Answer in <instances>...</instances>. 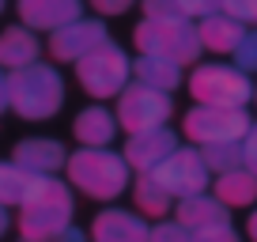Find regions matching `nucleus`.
<instances>
[{
    "mask_svg": "<svg viewBox=\"0 0 257 242\" xmlns=\"http://www.w3.org/2000/svg\"><path fill=\"white\" fill-rule=\"evenodd\" d=\"M72 227V193L57 178H42L19 204V238L23 242H57Z\"/></svg>",
    "mask_w": 257,
    "mask_h": 242,
    "instance_id": "f257e3e1",
    "label": "nucleus"
},
{
    "mask_svg": "<svg viewBox=\"0 0 257 242\" xmlns=\"http://www.w3.org/2000/svg\"><path fill=\"white\" fill-rule=\"evenodd\" d=\"M64 106V80L53 65H27L8 72V110L23 121H46Z\"/></svg>",
    "mask_w": 257,
    "mask_h": 242,
    "instance_id": "f03ea898",
    "label": "nucleus"
},
{
    "mask_svg": "<svg viewBox=\"0 0 257 242\" xmlns=\"http://www.w3.org/2000/svg\"><path fill=\"white\" fill-rule=\"evenodd\" d=\"M64 170L68 186H76L91 201H113L128 189V163L110 148H80L76 155H68Z\"/></svg>",
    "mask_w": 257,
    "mask_h": 242,
    "instance_id": "7ed1b4c3",
    "label": "nucleus"
},
{
    "mask_svg": "<svg viewBox=\"0 0 257 242\" xmlns=\"http://www.w3.org/2000/svg\"><path fill=\"white\" fill-rule=\"evenodd\" d=\"M133 46L144 57H163L170 65H197L201 61V38L193 19H140L133 31Z\"/></svg>",
    "mask_w": 257,
    "mask_h": 242,
    "instance_id": "20e7f679",
    "label": "nucleus"
},
{
    "mask_svg": "<svg viewBox=\"0 0 257 242\" xmlns=\"http://www.w3.org/2000/svg\"><path fill=\"white\" fill-rule=\"evenodd\" d=\"M189 95L197 106H219V110H246L253 102V80L234 65H193Z\"/></svg>",
    "mask_w": 257,
    "mask_h": 242,
    "instance_id": "39448f33",
    "label": "nucleus"
},
{
    "mask_svg": "<svg viewBox=\"0 0 257 242\" xmlns=\"http://www.w3.org/2000/svg\"><path fill=\"white\" fill-rule=\"evenodd\" d=\"M76 80L91 98H113L128 87L133 80V61L125 57V49L106 42L95 53H87L83 61H76Z\"/></svg>",
    "mask_w": 257,
    "mask_h": 242,
    "instance_id": "423d86ee",
    "label": "nucleus"
},
{
    "mask_svg": "<svg viewBox=\"0 0 257 242\" xmlns=\"http://www.w3.org/2000/svg\"><path fill=\"white\" fill-rule=\"evenodd\" d=\"M253 117L249 110H219V106H193L182 117V133L185 140H193L197 148L208 144H238L249 133Z\"/></svg>",
    "mask_w": 257,
    "mask_h": 242,
    "instance_id": "0eeeda50",
    "label": "nucleus"
},
{
    "mask_svg": "<svg viewBox=\"0 0 257 242\" xmlns=\"http://www.w3.org/2000/svg\"><path fill=\"white\" fill-rule=\"evenodd\" d=\"M170 113H174V102H170V95H163V91L155 87H144V83H128L125 91L117 95V129H125L128 137L133 133H148V129H163L170 121Z\"/></svg>",
    "mask_w": 257,
    "mask_h": 242,
    "instance_id": "6e6552de",
    "label": "nucleus"
},
{
    "mask_svg": "<svg viewBox=\"0 0 257 242\" xmlns=\"http://www.w3.org/2000/svg\"><path fill=\"white\" fill-rule=\"evenodd\" d=\"M152 174L174 201H185V197H197V193H208L212 189V174H208V167H204V159H201V148H178Z\"/></svg>",
    "mask_w": 257,
    "mask_h": 242,
    "instance_id": "1a4fd4ad",
    "label": "nucleus"
},
{
    "mask_svg": "<svg viewBox=\"0 0 257 242\" xmlns=\"http://www.w3.org/2000/svg\"><path fill=\"white\" fill-rule=\"evenodd\" d=\"M106 42H110V34H106L102 19H76L49 34V57H53V65H76Z\"/></svg>",
    "mask_w": 257,
    "mask_h": 242,
    "instance_id": "9d476101",
    "label": "nucleus"
},
{
    "mask_svg": "<svg viewBox=\"0 0 257 242\" xmlns=\"http://www.w3.org/2000/svg\"><path fill=\"white\" fill-rule=\"evenodd\" d=\"M178 137H174V129H148V133H133V137L125 140V163H128V170H137V174H152L155 167H163V163L170 159V155L178 152Z\"/></svg>",
    "mask_w": 257,
    "mask_h": 242,
    "instance_id": "9b49d317",
    "label": "nucleus"
},
{
    "mask_svg": "<svg viewBox=\"0 0 257 242\" xmlns=\"http://www.w3.org/2000/svg\"><path fill=\"white\" fill-rule=\"evenodd\" d=\"M19 27L27 31H61L83 19V0H19Z\"/></svg>",
    "mask_w": 257,
    "mask_h": 242,
    "instance_id": "f8f14e48",
    "label": "nucleus"
},
{
    "mask_svg": "<svg viewBox=\"0 0 257 242\" xmlns=\"http://www.w3.org/2000/svg\"><path fill=\"white\" fill-rule=\"evenodd\" d=\"M12 163H19L23 170L38 178H53L57 170L68 163V152H64L61 140H49V137H27L12 148Z\"/></svg>",
    "mask_w": 257,
    "mask_h": 242,
    "instance_id": "ddd939ff",
    "label": "nucleus"
},
{
    "mask_svg": "<svg viewBox=\"0 0 257 242\" xmlns=\"http://www.w3.org/2000/svg\"><path fill=\"white\" fill-rule=\"evenodd\" d=\"M148 234H152L148 219L121 212V208L98 212L95 223H91V242H148Z\"/></svg>",
    "mask_w": 257,
    "mask_h": 242,
    "instance_id": "4468645a",
    "label": "nucleus"
},
{
    "mask_svg": "<svg viewBox=\"0 0 257 242\" xmlns=\"http://www.w3.org/2000/svg\"><path fill=\"white\" fill-rule=\"evenodd\" d=\"M174 219L193 234V231H204V227H216V223H231V208H223L212 193H197V197H185V201L174 204Z\"/></svg>",
    "mask_w": 257,
    "mask_h": 242,
    "instance_id": "2eb2a0df",
    "label": "nucleus"
},
{
    "mask_svg": "<svg viewBox=\"0 0 257 242\" xmlns=\"http://www.w3.org/2000/svg\"><path fill=\"white\" fill-rule=\"evenodd\" d=\"M212 197H216L223 208H253L257 204V178L246 167L227 170V174L212 178Z\"/></svg>",
    "mask_w": 257,
    "mask_h": 242,
    "instance_id": "dca6fc26",
    "label": "nucleus"
},
{
    "mask_svg": "<svg viewBox=\"0 0 257 242\" xmlns=\"http://www.w3.org/2000/svg\"><path fill=\"white\" fill-rule=\"evenodd\" d=\"M113 133H117V117L102 106H87L72 121V137L80 140V148H106L113 140Z\"/></svg>",
    "mask_w": 257,
    "mask_h": 242,
    "instance_id": "f3484780",
    "label": "nucleus"
},
{
    "mask_svg": "<svg viewBox=\"0 0 257 242\" xmlns=\"http://www.w3.org/2000/svg\"><path fill=\"white\" fill-rule=\"evenodd\" d=\"M38 53H42V42L34 38V31H27V27H8V31L0 34V68L19 72V68L34 65Z\"/></svg>",
    "mask_w": 257,
    "mask_h": 242,
    "instance_id": "a211bd4d",
    "label": "nucleus"
},
{
    "mask_svg": "<svg viewBox=\"0 0 257 242\" xmlns=\"http://www.w3.org/2000/svg\"><path fill=\"white\" fill-rule=\"evenodd\" d=\"M242 34H246V27L234 23L231 16H223V12H216V16L201 19L197 23V38H201V49H208V53H234V46L242 42Z\"/></svg>",
    "mask_w": 257,
    "mask_h": 242,
    "instance_id": "6ab92c4d",
    "label": "nucleus"
},
{
    "mask_svg": "<svg viewBox=\"0 0 257 242\" xmlns=\"http://www.w3.org/2000/svg\"><path fill=\"white\" fill-rule=\"evenodd\" d=\"M133 80L144 83V87L163 91V95H170V91L182 83V68L170 65V61H163V57H144L140 53L137 61H133Z\"/></svg>",
    "mask_w": 257,
    "mask_h": 242,
    "instance_id": "aec40b11",
    "label": "nucleus"
},
{
    "mask_svg": "<svg viewBox=\"0 0 257 242\" xmlns=\"http://www.w3.org/2000/svg\"><path fill=\"white\" fill-rule=\"evenodd\" d=\"M42 178L23 170L19 163H0V208H16L31 197V189L38 186Z\"/></svg>",
    "mask_w": 257,
    "mask_h": 242,
    "instance_id": "412c9836",
    "label": "nucleus"
},
{
    "mask_svg": "<svg viewBox=\"0 0 257 242\" xmlns=\"http://www.w3.org/2000/svg\"><path fill=\"white\" fill-rule=\"evenodd\" d=\"M133 201L144 212V219H163L170 212V204H174V197L155 182V174H140L137 186H133Z\"/></svg>",
    "mask_w": 257,
    "mask_h": 242,
    "instance_id": "4be33fe9",
    "label": "nucleus"
},
{
    "mask_svg": "<svg viewBox=\"0 0 257 242\" xmlns=\"http://www.w3.org/2000/svg\"><path fill=\"white\" fill-rule=\"evenodd\" d=\"M201 159L212 178L227 174V170H238L242 167V140L238 144H208V148H201Z\"/></svg>",
    "mask_w": 257,
    "mask_h": 242,
    "instance_id": "5701e85b",
    "label": "nucleus"
},
{
    "mask_svg": "<svg viewBox=\"0 0 257 242\" xmlns=\"http://www.w3.org/2000/svg\"><path fill=\"white\" fill-rule=\"evenodd\" d=\"M234 68H242L246 76L257 72V27H246V34H242V42L234 46Z\"/></svg>",
    "mask_w": 257,
    "mask_h": 242,
    "instance_id": "b1692460",
    "label": "nucleus"
},
{
    "mask_svg": "<svg viewBox=\"0 0 257 242\" xmlns=\"http://www.w3.org/2000/svg\"><path fill=\"white\" fill-rule=\"evenodd\" d=\"M189 238L193 234L178 219H159V223H152V234H148V242H189Z\"/></svg>",
    "mask_w": 257,
    "mask_h": 242,
    "instance_id": "393cba45",
    "label": "nucleus"
},
{
    "mask_svg": "<svg viewBox=\"0 0 257 242\" xmlns=\"http://www.w3.org/2000/svg\"><path fill=\"white\" fill-rule=\"evenodd\" d=\"M223 16L242 27H257V0H223Z\"/></svg>",
    "mask_w": 257,
    "mask_h": 242,
    "instance_id": "a878e982",
    "label": "nucleus"
},
{
    "mask_svg": "<svg viewBox=\"0 0 257 242\" xmlns=\"http://www.w3.org/2000/svg\"><path fill=\"white\" fill-rule=\"evenodd\" d=\"M178 8H182L185 19H197V23H201V19L223 12V0H178Z\"/></svg>",
    "mask_w": 257,
    "mask_h": 242,
    "instance_id": "bb28decb",
    "label": "nucleus"
},
{
    "mask_svg": "<svg viewBox=\"0 0 257 242\" xmlns=\"http://www.w3.org/2000/svg\"><path fill=\"white\" fill-rule=\"evenodd\" d=\"M189 242H242V234L231 223H216V227H204V231H193Z\"/></svg>",
    "mask_w": 257,
    "mask_h": 242,
    "instance_id": "cd10ccee",
    "label": "nucleus"
},
{
    "mask_svg": "<svg viewBox=\"0 0 257 242\" xmlns=\"http://www.w3.org/2000/svg\"><path fill=\"white\" fill-rule=\"evenodd\" d=\"M140 8H144V19H185L178 0H144Z\"/></svg>",
    "mask_w": 257,
    "mask_h": 242,
    "instance_id": "c85d7f7f",
    "label": "nucleus"
},
{
    "mask_svg": "<svg viewBox=\"0 0 257 242\" xmlns=\"http://www.w3.org/2000/svg\"><path fill=\"white\" fill-rule=\"evenodd\" d=\"M242 167L257 178V121L249 125V133L242 137Z\"/></svg>",
    "mask_w": 257,
    "mask_h": 242,
    "instance_id": "c756f323",
    "label": "nucleus"
},
{
    "mask_svg": "<svg viewBox=\"0 0 257 242\" xmlns=\"http://www.w3.org/2000/svg\"><path fill=\"white\" fill-rule=\"evenodd\" d=\"M87 4L98 12V16H125L137 0H87Z\"/></svg>",
    "mask_w": 257,
    "mask_h": 242,
    "instance_id": "7c9ffc66",
    "label": "nucleus"
},
{
    "mask_svg": "<svg viewBox=\"0 0 257 242\" xmlns=\"http://www.w3.org/2000/svg\"><path fill=\"white\" fill-rule=\"evenodd\" d=\"M246 238L257 242V208H249V216H246Z\"/></svg>",
    "mask_w": 257,
    "mask_h": 242,
    "instance_id": "2f4dec72",
    "label": "nucleus"
},
{
    "mask_svg": "<svg viewBox=\"0 0 257 242\" xmlns=\"http://www.w3.org/2000/svg\"><path fill=\"white\" fill-rule=\"evenodd\" d=\"M0 110H8V76L0 68Z\"/></svg>",
    "mask_w": 257,
    "mask_h": 242,
    "instance_id": "473e14b6",
    "label": "nucleus"
},
{
    "mask_svg": "<svg viewBox=\"0 0 257 242\" xmlns=\"http://www.w3.org/2000/svg\"><path fill=\"white\" fill-rule=\"evenodd\" d=\"M57 242H87V238H83V231H76V227H68V231H64V234H61V238H57Z\"/></svg>",
    "mask_w": 257,
    "mask_h": 242,
    "instance_id": "72a5a7b5",
    "label": "nucleus"
},
{
    "mask_svg": "<svg viewBox=\"0 0 257 242\" xmlns=\"http://www.w3.org/2000/svg\"><path fill=\"white\" fill-rule=\"evenodd\" d=\"M8 223H12V219H8V208H0V238L8 234Z\"/></svg>",
    "mask_w": 257,
    "mask_h": 242,
    "instance_id": "f704fd0d",
    "label": "nucleus"
},
{
    "mask_svg": "<svg viewBox=\"0 0 257 242\" xmlns=\"http://www.w3.org/2000/svg\"><path fill=\"white\" fill-rule=\"evenodd\" d=\"M253 102H257V83H253Z\"/></svg>",
    "mask_w": 257,
    "mask_h": 242,
    "instance_id": "c9c22d12",
    "label": "nucleus"
},
{
    "mask_svg": "<svg viewBox=\"0 0 257 242\" xmlns=\"http://www.w3.org/2000/svg\"><path fill=\"white\" fill-rule=\"evenodd\" d=\"M4 4H8V0H0V12H4Z\"/></svg>",
    "mask_w": 257,
    "mask_h": 242,
    "instance_id": "e433bc0d",
    "label": "nucleus"
}]
</instances>
